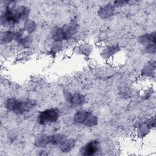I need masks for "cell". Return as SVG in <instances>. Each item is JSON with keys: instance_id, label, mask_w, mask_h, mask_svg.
I'll return each mask as SVG.
<instances>
[{"instance_id": "6", "label": "cell", "mask_w": 156, "mask_h": 156, "mask_svg": "<svg viewBox=\"0 0 156 156\" xmlns=\"http://www.w3.org/2000/svg\"><path fill=\"white\" fill-rule=\"evenodd\" d=\"M74 146V141L73 140H66L60 146L61 149L63 152H68Z\"/></svg>"}, {"instance_id": "1", "label": "cell", "mask_w": 156, "mask_h": 156, "mask_svg": "<svg viewBox=\"0 0 156 156\" xmlns=\"http://www.w3.org/2000/svg\"><path fill=\"white\" fill-rule=\"evenodd\" d=\"M34 105V101H21L14 98L8 99L6 103V107L7 109L17 113H22L27 112L33 108Z\"/></svg>"}, {"instance_id": "2", "label": "cell", "mask_w": 156, "mask_h": 156, "mask_svg": "<svg viewBox=\"0 0 156 156\" xmlns=\"http://www.w3.org/2000/svg\"><path fill=\"white\" fill-rule=\"evenodd\" d=\"M60 112L57 108H52L41 112L38 116V122L41 125H48L55 122L59 118Z\"/></svg>"}, {"instance_id": "5", "label": "cell", "mask_w": 156, "mask_h": 156, "mask_svg": "<svg viewBox=\"0 0 156 156\" xmlns=\"http://www.w3.org/2000/svg\"><path fill=\"white\" fill-rule=\"evenodd\" d=\"M100 144L97 140H91L83 146L80 150L82 155H92L99 151Z\"/></svg>"}, {"instance_id": "7", "label": "cell", "mask_w": 156, "mask_h": 156, "mask_svg": "<svg viewBox=\"0 0 156 156\" xmlns=\"http://www.w3.org/2000/svg\"><path fill=\"white\" fill-rule=\"evenodd\" d=\"M82 102H83V98L82 96H80V95H79V94L74 96L73 97L72 101H71V102L73 104H76V105H79V104H82Z\"/></svg>"}, {"instance_id": "4", "label": "cell", "mask_w": 156, "mask_h": 156, "mask_svg": "<svg viewBox=\"0 0 156 156\" xmlns=\"http://www.w3.org/2000/svg\"><path fill=\"white\" fill-rule=\"evenodd\" d=\"M88 112L85 111H79L77 112V114L75 115V119H77V122H80L82 124H84L87 126H94L96 124V118L93 116L92 115L89 114L86 116Z\"/></svg>"}, {"instance_id": "3", "label": "cell", "mask_w": 156, "mask_h": 156, "mask_svg": "<svg viewBox=\"0 0 156 156\" xmlns=\"http://www.w3.org/2000/svg\"><path fill=\"white\" fill-rule=\"evenodd\" d=\"M24 10L25 8L22 7L9 8L4 13V18H2V20L9 24L15 23L26 15V10L24 11Z\"/></svg>"}]
</instances>
